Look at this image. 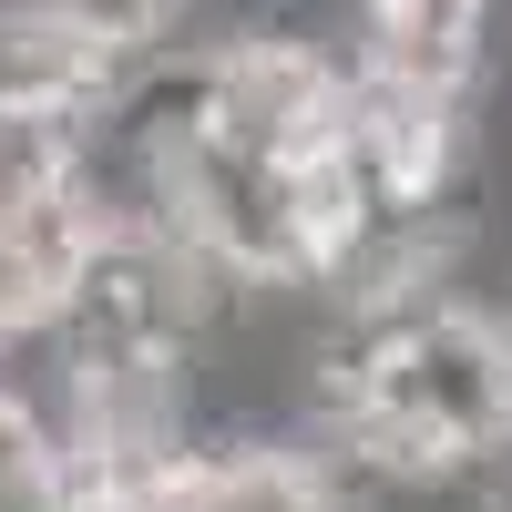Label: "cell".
I'll list each match as a JSON object with an SVG mask.
<instances>
[{
  "label": "cell",
  "mask_w": 512,
  "mask_h": 512,
  "mask_svg": "<svg viewBox=\"0 0 512 512\" xmlns=\"http://www.w3.org/2000/svg\"><path fill=\"white\" fill-rule=\"evenodd\" d=\"M349 338H359V410L400 420L451 472H492L512 451V338L492 318L431 308V318L349 328Z\"/></svg>",
  "instance_id": "1"
},
{
  "label": "cell",
  "mask_w": 512,
  "mask_h": 512,
  "mask_svg": "<svg viewBox=\"0 0 512 512\" xmlns=\"http://www.w3.org/2000/svg\"><path fill=\"white\" fill-rule=\"evenodd\" d=\"M123 72L72 0H0V113H113Z\"/></svg>",
  "instance_id": "5"
},
{
  "label": "cell",
  "mask_w": 512,
  "mask_h": 512,
  "mask_svg": "<svg viewBox=\"0 0 512 512\" xmlns=\"http://www.w3.org/2000/svg\"><path fill=\"white\" fill-rule=\"evenodd\" d=\"M349 62L441 103H482L502 72V0H359Z\"/></svg>",
  "instance_id": "4"
},
{
  "label": "cell",
  "mask_w": 512,
  "mask_h": 512,
  "mask_svg": "<svg viewBox=\"0 0 512 512\" xmlns=\"http://www.w3.org/2000/svg\"><path fill=\"white\" fill-rule=\"evenodd\" d=\"M72 11L93 21V31L113 41L123 62H154L164 41H175V21H185V0H72Z\"/></svg>",
  "instance_id": "6"
},
{
  "label": "cell",
  "mask_w": 512,
  "mask_h": 512,
  "mask_svg": "<svg viewBox=\"0 0 512 512\" xmlns=\"http://www.w3.org/2000/svg\"><path fill=\"white\" fill-rule=\"evenodd\" d=\"M349 52L328 41H297V31H236L226 52H205V134L256 154V164H297L338 144L349 123Z\"/></svg>",
  "instance_id": "2"
},
{
  "label": "cell",
  "mask_w": 512,
  "mask_h": 512,
  "mask_svg": "<svg viewBox=\"0 0 512 512\" xmlns=\"http://www.w3.org/2000/svg\"><path fill=\"white\" fill-rule=\"evenodd\" d=\"M113 512H338V492L297 431H205Z\"/></svg>",
  "instance_id": "3"
}]
</instances>
